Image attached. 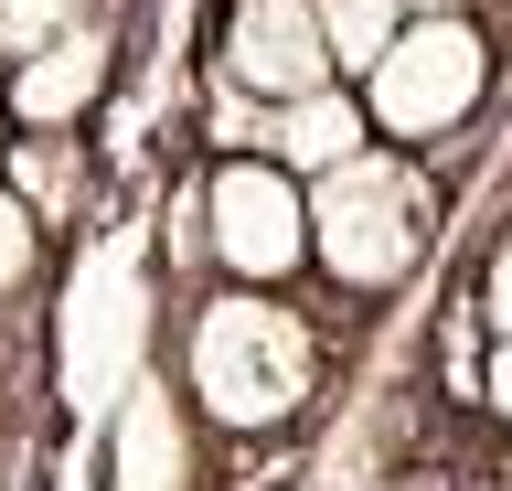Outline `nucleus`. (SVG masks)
I'll return each instance as SVG.
<instances>
[{
    "label": "nucleus",
    "mask_w": 512,
    "mask_h": 491,
    "mask_svg": "<svg viewBox=\"0 0 512 491\" xmlns=\"http://www.w3.org/2000/svg\"><path fill=\"white\" fill-rule=\"evenodd\" d=\"M310 22H320V54H331V75H363L384 54V33L406 22V0H310Z\"/></svg>",
    "instance_id": "11"
},
{
    "label": "nucleus",
    "mask_w": 512,
    "mask_h": 491,
    "mask_svg": "<svg viewBox=\"0 0 512 491\" xmlns=\"http://www.w3.org/2000/svg\"><path fill=\"white\" fill-rule=\"evenodd\" d=\"M214 86L246 107H288L310 86H331L310 0H214Z\"/></svg>",
    "instance_id": "7"
},
{
    "label": "nucleus",
    "mask_w": 512,
    "mask_h": 491,
    "mask_svg": "<svg viewBox=\"0 0 512 491\" xmlns=\"http://www.w3.org/2000/svg\"><path fill=\"white\" fill-rule=\"evenodd\" d=\"M0 182L32 203V225H43V235H64L75 214H86V193H96L86 139H54V129H11V139H0Z\"/></svg>",
    "instance_id": "10"
},
{
    "label": "nucleus",
    "mask_w": 512,
    "mask_h": 491,
    "mask_svg": "<svg viewBox=\"0 0 512 491\" xmlns=\"http://www.w3.org/2000/svg\"><path fill=\"white\" fill-rule=\"evenodd\" d=\"M192 235L214 289H299L310 278V182L267 150H224L192 182Z\"/></svg>",
    "instance_id": "4"
},
{
    "label": "nucleus",
    "mask_w": 512,
    "mask_h": 491,
    "mask_svg": "<svg viewBox=\"0 0 512 491\" xmlns=\"http://www.w3.org/2000/svg\"><path fill=\"white\" fill-rule=\"evenodd\" d=\"M86 11H107V0H0V65H11L22 43L64 33V22H86Z\"/></svg>",
    "instance_id": "13"
},
{
    "label": "nucleus",
    "mask_w": 512,
    "mask_h": 491,
    "mask_svg": "<svg viewBox=\"0 0 512 491\" xmlns=\"http://www.w3.org/2000/svg\"><path fill=\"white\" fill-rule=\"evenodd\" d=\"M96 427H107V491H192L203 481V427L171 395V374H139Z\"/></svg>",
    "instance_id": "8"
},
{
    "label": "nucleus",
    "mask_w": 512,
    "mask_h": 491,
    "mask_svg": "<svg viewBox=\"0 0 512 491\" xmlns=\"http://www.w3.org/2000/svg\"><path fill=\"white\" fill-rule=\"evenodd\" d=\"M331 385V321L299 310V289H203L182 321V406L192 427L224 438H267L299 427Z\"/></svg>",
    "instance_id": "1"
},
{
    "label": "nucleus",
    "mask_w": 512,
    "mask_h": 491,
    "mask_svg": "<svg viewBox=\"0 0 512 491\" xmlns=\"http://www.w3.org/2000/svg\"><path fill=\"white\" fill-rule=\"evenodd\" d=\"M43 278H54V235L32 225V203L0 182V310H11V299H32Z\"/></svg>",
    "instance_id": "12"
},
{
    "label": "nucleus",
    "mask_w": 512,
    "mask_h": 491,
    "mask_svg": "<svg viewBox=\"0 0 512 491\" xmlns=\"http://www.w3.org/2000/svg\"><path fill=\"white\" fill-rule=\"evenodd\" d=\"M128 75V22L118 0L86 11V22H64V33L22 43L11 65H0V129H54V139H86V118L107 107V86Z\"/></svg>",
    "instance_id": "6"
},
{
    "label": "nucleus",
    "mask_w": 512,
    "mask_h": 491,
    "mask_svg": "<svg viewBox=\"0 0 512 491\" xmlns=\"http://www.w3.org/2000/svg\"><path fill=\"white\" fill-rule=\"evenodd\" d=\"M139 321H150V299H139V257L86 246L75 289H64V342H54V395H64V417H107V406L150 374Z\"/></svg>",
    "instance_id": "5"
},
{
    "label": "nucleus",
    "mask_w": 512,
    "mask_h": 491,
    "mask_svg": "<svg viewBox=\"0 0 512 491\" xmlns=\"http://www.w3.org/2000/svg\"><path fill=\"white\" fill-rule=\"evenodd\" d=\"M406 11H491V0H406Z\"/></svg>",
    "instance_id": "16"
},
{
    "label": "nucleus",
    "mask_w": 512,
    "mask_h": 491,
    "mask_svg": "<svg viewBox=\"0 0 512 491\" xmlns=\"http://www.w3.org/2000/svg\"><path fill=\"white\" fill-rule=\"evenodd\" d=\"M363 139H374V129H363V107H352V86L331 75V86H310V97H288V107H256V139H246V150H267L278 171H299V182H310V171L352 161Z\"/></svg>",
    "instance_id": "9"
},
{
    "label": "nucleus",
    "mask_w": 512,
    "mask_h": 491,
    "mask_svg": "<svg viewBox=\"0 0 512 491\" xmlns=\"http://www.w3.org/2000/svg\"><path fill=\"white\" fill-rule=\"evenodd\" d=\"M448 225V193L438 171L406 161V150H352V161L310 171V278L331 299H352V310H374V299H395L427 267V246H438Z\"/></svg>",
    "instance_id": "2"
},
{
    "label": "nucleus",
    "mask_w": 512,
    "mask_h": 491,
    "mask_svg": "<svg viewBox=\"0 0 512 491\" xmlns=\"http://www.w3.org/2000/svg\"><path fill=\"white\" fill-rule=\"evenodd\" d=\"M470 310H480V331L491 342H512V225L480 246V278H470Z\"/></svg>",
    "instance_id": "14"
},
{
    "label": "nucleus",
    "mask_w": 512,
    "mask_h": 491,
    "mask_svg": "<svg viewBox=\"0 0 512 491\" xmlns=\"http://www.w3.org/2000/svg\"><path fill=\"white\" fill-rule=\"evenodd\" d=\"M480 417H491V438L512 449V342H491V363H480Z\"/></svg>",
    "instance_id": "15"
},
{
    "label": "nucleus",
    "mask_w": 512,
    "mask_h": 491,
    "mask_svg": "<svg viewBox=\"0 0 512 491\" xmlns=\"http://www.w3.org/2000/svg\"><path fill=\"white\" fill-rule=\"evenodd\" d=\"M342 86L363 107L374 150L427 161V150H459L491 118V97H502V33H491V11H406L384 33V54L363 75H342Z\"/></svg>",
    "instance_id": "3"
}]
</instances>
